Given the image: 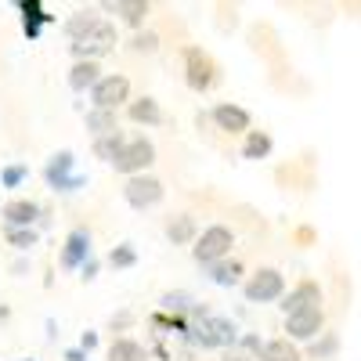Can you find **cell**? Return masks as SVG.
Listing matches in <instances>:
<instances>
[{"label":"cell","mask_w":361,"mask_h":361,"mask_svg":"<svg viewBox=\"0 0 361 361\" xmlns=\"http://www.w3.org/2000/svg\"><path fill=\"white\" fill-rule=\"evenodd\" d=\"M44 180L54 195H73L80 188H87V177L76 173V152L73 148H62V152H54L47 163H44Z\"/></svg>","instance_id":"1"},{"label":"cell","mask_w":361,"mask_h":361,"mask_svg":"<svg viewBox=\"0 0 361 361\" xmlns=\"http://www.w3.org/2000/svg\"><path fill=\"white\" fill-rule=\"evenodd\" d=\"M231 246H235V231L228 224H209L202 235H195L192 260L199 267H209V264H217V260H228L231 257Z\"/></svg>","instance_id":"2"},{"label":"cell","mask_w":361,"mask_h":361,"mask_svg":"<svg viewBox=\"0 0 361 361\" xmlns=\"http://www.w3.org/2000/svg\"><path fill=\"white\" fill-rule=\"evenodd\" d=\"M286 293V275L279 267H257L250 279H243L246 304H275Z\"/></svg>","instance_id":"3"},{"label":"cell","mask_w":361,"mask_h":361,"mask_svg":"<svg viewBox=\"0 0 361 361\" xmlns=\"http://www.w3.org/2000/svg\"><path fill=\"white\" fill-rule=\"evenodd\" d=\"M221 80V66L209 58L202 47H185V83L188 90L195 94H206V90H214Z\"/></svg>","instance_id":"4"},{"label":"cell","mask_w":361,"mask_h":361,"mask_svg":"<svg viewBox=\"0 0 361 361\" xmlns=\"http://www.w3.org/2000/svg\"><path fill=\"white\" fill-rule=\"evenodd\" d=\"M152 163H156V145L148 141L145 134H137V137H127L123 152L112 159V170L119 177H137V173H148Z\"/></svg>","instance_id":"5"},{"label":"cell","mask_w":361,"mask_h":361,"mask_svg":"<svg viewBox=\"0 0 361 361\" xmlns=\"http://www.w3.org/2000/svg\"><path fill=\"white\" fill-rule=\"evenodd\" d=\"M87 94H90V109L119 112V105L130 102V80L123 73H109V76H102L94 87H90Z\"/></svg>","instance_id":"6"},{"label":"cell","mask_w":361,"mask_h":361,"mask_svg":"<svg viewBox=\"0 0 361 361\" xmlns=\"http://www.w3.org/2000/svg\"><path fill=\"white\" fill-rule=\"evenodd\" d=\"M163 195H166V188L156 173H137V177L123 180V199L130 209H152L163 202Z\"/></svg>","instance_id":"7"},{"label":"cell","mask_w":361,"mask_h":361,"mask_svg":"<svg viewBox=\"0 0 361 361\" xmlns=\"http://www.w3.org/2000/svg\"><path fill=\"white\" fill-rule=\"evenodd\" d=\"M116 40H119L116 37V25L109 18H102L94 33H90L87 40H80V44H69V51H73L76 62H98V58H105L116 47Z\"/></svg>","instance_id":"8"},{"label":"cell","mask_w":361,"mask_h":361,"mask_svg":"<svg viewBox=\"0 0 361 361\" xmlns=\"http://www.w3.org/2000/svg\"><path fill=\"white\" fill-rule=\"evenodd\" d=\"M322 333H325V311L322 307H307V311L286 314V340L289 343H311Z\"/></svg>","instance_id":"9"},{"label":"cell","mask_w":361,"mask_h":361,"mask_svg":"<svg viewBox=\"0 0 361 361\" xmlns=\"http://www.w3.org/2000/svg\"><path fill=\"white\" fill-rule=\"evenodd\" d=\"M94 257V235H90V228H73L66 235L62 243V257H58V264H62L66 271H80L83 260Z\"/></svg>","instance_id":"10"},{"label":"cell","mask_w":361,"mask_h":361,"mask_svg":"<svg viewBox=\"0 0 361 361\" xmlns=\"http://www.w3.org/2000/svg\"><path fill=\"white\" fill-rule=\"evenodd\" d=\"M40 214H44V206L37 199H11V202H4V209H0V224H4V231L37 228Z\"/></svg>","instance_id":"11"},{"label":"cell","mask_w":361,"mask_h":361,"mask_svg":"<svg viewBox=\"0 0 361 361\" xmlns=\"http://www.w3.org/2000/svg\"><path fill=\"white\" fill-rule=\"evenodd\" d=\"M279 307H282V314H296V311H307V307H322V286H318L314 279L296 282L289 293H282Z\"/></svg>","instance_id":"12"},{"label":"cell","mask_w":361,"mask_h":361,"mask_svg":"<svg viewBox=\"0 0 361 361\" xmlns=\"http://www.w3.org/2000/svg\"><path fill=\"white\" fill-rule=\"evenodd\" d=\"M209 119H214V127H217L221 134H246V130H253L250 112H246L243 105H235V102H221V105H214Z\"/></svg>","instance_id":"13"},{"label":"cell","mask_w":361,"mask_h":361,"mask_svg":"<svg viewBox=\"0 0 361 361\" xmlns=\"http://www.w3.org/2000/svg\"><path fill=\"white\" fill-rule=\"evenodd\" d=\"M202 271H206V279L214 282V286H221V289H235V286H243V279H246V264L238 260V257L217 260V264H209Z\"/></svg>","instance_id":"14"},{"label":"cell","mask_w":361,"mask_h":361,"mask_svg":"<svg viewBox=\"0 0 361 361\" xmlns=\"http://www.w3.org/2000/svg\"><path fill=\"white\" fill-rule=\"evenodd\" d=\"M98 22H102V15H98V8H76L66 22H62V33L73 40V44H80V40H87L90 33L98 29Z\"/></svg>","instance_id":"15"},{"label":"cell","mask_w":361,"mask_h":361,"mask_svg":"<svg viewBox=\"0 0 361 361\" xmlns=\"http://www.w3.org/2000/svg\"><path fill=\"white\" fill-rule=\"evenodd\" d=\"M102 11H112L123 25L141 29L145 18H148V11H152V4H148V0H109V4H102Z\"/></svg>","instance_id":"16"},{"label":"cell","mask_w":361,"mask_h":361,"mask_svg":"<svg viewBox=\"0 0 361 361\" xmlns=\"http://www.w3.org/2000/svg\"><path fill=\"white\" fill-rule=\"evenodd\" d=\"M127 119L137 123V127H159L163 123V109H159V102L152 94H145V98L127 102Z\"/></svg>","instance_id":"17"},{"label":"cell","mask_w":361,"mask_h":361,"mask_svg":"<svg viewBox=\"0 0 361 361\" xmlns=\"http://www.w3.org/2000/svg\"><path fill=\"white\" fill-rule=\"evenodd\" d=\"M166 238L173 246H192L195 243V235H199V224H195V217L192 214H177V217H170L166 221Z\"/></svg>","instance_id":"18"},{"label":"cell","mask_w":361,"mask_h":361,"mask_svg":"<svg viewBox=\"0 0 361 361\" xmlns=\"http://www.w3.org/2000/svg\"><path fill=\"white\" fill-rule=\"evenodd\" d=\"M66 80H69V90H76V94H87V90L102 80V66H98V62H73V69H69Z\"/></svg>","instance_id":"19"},{"label":"cell","mask_w":361,"mask_h":361,"mask_svg":"<svg viewBox=\"0 0 361 361\" xmlns=\"http://www.w3.org/2000/svg\"><path fill=\"white\" fill-rule=\"evenodd\" d=\"M199 304V300L192 296V293H185V289H166L163 296H159V311L163 314H170V318H188V311Z\"/></svg>","instance_id":"20"},{"label":"cell","mask_w":361,"mask_h":361,"mask_svg":"<svg viewBox=\"0 0 361 361\" xmlns=\"http://www.w3.org/2000/svg\"><path fill=\"white\" fill-rule=\"evenodd\" d=\"M83 123L90 137H105L112 130H119V112H105V109H87L83 112Z\"/></svg>","instance_id":"21"},{"label":"cell","mask_w":361,"mask_h":361,"mask_svg":"<svg viewBox=\"0 0 361 361\" xmlns=\"http://www.w3.org/2000/svg\"><path fill=\"white\" fill-rule=\"evenodd\" d=\"M109 361H148V347H141L134 336H116L109 343Z\"/></svg>","instance_id":"22"},{"label":"cell","mask_w":361,"mask_h":361,"mask_svg":"<svg viewBox=\"0 0 361 361\" xmlns=\"http://www.w3.org/2000/svg\"><path fill=\"white\" fill-rule=\"evenodd\" d=\"M271 148H275V141H271L267 130H246V141H243V159L250 163H260L271 156Z\"/></svg>","instance_id":"23"},{"label":"cell","mask_w":361,"mask_h":361,"mask_svg":"<svg viewBox=\"0 0 361 361\" xmlns=\"http://www.w3.org/2000/svg\"><path fill=\"white\" fill-rule=\"evenodd\" d=\"M123 145H127V134H123V130H112V134H105V137H94L90 152H94V159H102V163L112 166V159L123 152Z\"/></svg>","instance_id":"24"},{"label":"cell","mask_w":361,"mask_h":361,"mask_svg":"<svg viewBox=\"0 0 361 361\" xmlns=\"http://www.w3.org/2000/svg\"><path fill=\"white\" fill-rule=\"evenodd\" d=\"M209 333H214L217 350H228V347L238 343V325L231 318H224V314H209Z\"/></svg>","instance_id":"25"},{"label":"cell","mask_w":361,"mask_h":361,"mask_svg":"<svg viewBox=\"0 0 361 361\" xmlns=\"http://www.w3.org/2000/svg\"><path fill=\"white\" fill-rule=\"evenodd\" d=\"M260 361H300V350H296V343H289L286 336H279V340H264Z\"/></svg>","instance_id":"26"},{"label":"cell","mask_w":361,"mask_h":361,"mask_svg":"<svg viewBox=\"0 0 361 361\" xmlns=\"http://www.w3.org/2000/svg\"><path fill=\"white\" fill-rule=\"evenodd\" d=\"M4 243L15 253H29L33 246H40V231L37 228H15V231H4Z\"/></svg>","instance_id":"27"},{"label":"cell","mask_w":361,"mask_h":361,"mask_svg":"<svg viewBox=\"0 0 361 361\" xmlns=\"http://www.w3.org/2000/svg\"><path fill=\"white\" fill-rule=\"evenodd\" d=\"M336 350H340V333H329V329H325L322 336L311 340V357L314 361H333Z\"/></svg>","instance_id":"28"},{"label":"cell","mask_w":361,"mask_h":361,"mask_svg":"<svg viewBox=\"0 0 361 361\" xmlns=\"http://www.w3.org/2000/svg\"><path fill=\"white\" fill-rule=\"evenodd\" d=\"M15 8L22 11V22H37L40 29H44V25H54V22H58V18H54V15H51V11H47L44 4H40V0H18Z\"/></svg>","instance_id":"29"},{"label":"cell","mask_w":361,"mask_h":361,"mask_svg":"<svg viewBox=\"0 0 361 361\" xmlns=\"http://www.w3.org/2000/svg\"><path fill=\"white\" fill-rule=\"evenodd\" d=\"M25 180H29V166H25V163H8V166H0V188H4V192L22 188Z\"/></svg>","instance_id":"30"},{"label":"cell","mask_w":361,"mask_h":361,"mask_svg":"<svg viewBox=\"0 0 361 361\" xmlns=\"http://www.w3.org/2000/svg\"><path fill=\"white\" fill-rule=\"evenodd\" d=\"M109 264H112L116 271H130V267L137 264V246H134V243L112 246V250H109Z\"/></svg>","instance_id":"31"},{"label":"cell","mask_w":361,"mask_h":361,"mask_svg":"<svg viewBox=\"0 0 361 361\" xmlns=\"http://www.w3.org/2000/svg\"><path fill=\"white\" fill-rule=\"evenodd\" d=\"M156 47H159V33H152V29H137L130 40V51H137V54H152Z\"/></svg>","instance_id":"32"},{"label":"cell","mask_w":361,"mask_h":361,"mask_svg":"<svg viewBox=\"0 0 361 361\" xmlns=\"http://www.w3.org/2000/svg\"><path fill=\"white\" fill-rule=\"evenodd\" d=\"M243 354H250L253 361H260V350H264V340L257 333H238V343H235Z\"/></svg>","instance_id":"33"},{"label":"cell","mask_w":361,"mask_h":361,"mask_svg":"<svg viewBox=\"0 0 361 361\" xmlns=\"http://www.w3.org/2000/svg\"><path fill=\"white\" fill-rule=\"evenodd\" d=\"M130 322H134V314H130V311H119V314H112V318H109V329H112V333H127Z\"/></svg>","instance_id":"34"},{"label":"cell","mask_w":361,"mask_h":361,"mask_svg":"<svg viewBox=\"0 0 361 361\" xmlns=\"http://www.w3.org/2000/svg\"><path fill=\"white\" fill-rule=\"evenodd\" d=\"M98 267H102V264H98V257L83 260V264H80V279H83V282H94V279H98Z\"/></svg>","instance_id":"35"},{"label":"cell","mask_w":361,"mask_h":361,"mask_svg":"<svg viewBox=\"0 0 361 361\" xmlns=\"http://www.w3.org/2000/svg\"><path fill=\"white\" fill-rule=\"evenodd\" d=\"M76 347H80L83 354H90V350H94V347H98V333H90V329H87V333L80 336V343H76Z\"/></svg>","instance_id":"36"},{"label":"cell","mask_w":361,"mask_h":361,"mask_svg":"<svg viewBox=\"0 0 361 361\" xmlns=\"http://www.w3.org/2000/svg\"><path fill=\"white\" fill-rule=\"evenodd\" d=\"M22 33H25V40H29V44H37V40H40V33H44V29H40L37 22H22Z\"/></svg>","instance_id":"37"},{"label":"cell","mask_w":361,"mask_h":361,"mask_svg":"<svg viewBox=\"0 0 361 361\" xmlns=\"http://www.w3.org/2000/svg\"><path fill=\"white\" fill-rule=\"evenodd\" d=\"M221 354H224V361H253L250 354H243L238 347H228V350H221Z\"/></svg>","instance_id":"38"},{"label":"cell","mask_w":361,"mask_h":361,"mask_svg":"<svg viewBox=\"0 0 361 361\" xmlns=\"http://www.w3.org/2000/svg\"><path fill=\"white\" fill-rule=\"evenodd\" d=\"M62 357H66V361H87V354H83L80 347H69V350H66Z\"/></svg>","instance_id":"39"},{"label":"cell","mask_w":361,"mask_h":361,"mask_svg":"<svg viewBox=\"0 0 361 361\" xmlns=\"http://www.w3.org/2000/svg\"><path fill=\"white\" fill-rule=\"evenodd\" d=\"M11 271H15V275L22 279V275H25V271H29V260H25V257H18V260L11 264Z\"/></svg>","instance_id":"40"},{"label":"cell","mask_w":361,"mask_h":361,"mask_svg":"<svg viewBox=\"0 0 361 361\" xmlns=\"http://www.w3.org/2000/svg\"><path fill=\"white\" fill-rule=\"evenodd\" d=\"M156 357H159V361H170V350H166L163 343H156Z\"/></svg>","instance_id":"41"},{"label":"cell","mask_w":361,"mask_h":361,"mask_svg":"<svg viewBox=\"0 0 361 361\" xmlns=\"http://www.w3.org/2000/svg\"><path fill=\"white\" fill-rule=\"evenodd\" d=\"M58 336V325H54V318H47V340H54Z\"/></svg>","instance_id":"42"},{"label":"cell","mask_w":361,"mask_h":361,"mask_svg":"<svg viewBox=\"0 0 361 361\" xmlns=\"http://www.w3.org/2000/svg\"><path fill=\"white\" fill-rule=\"evenodd\" d=\"M0 322H11V307L8 304H0Z\"/></svg>","instance_id":"43"},{"label":"cell","mask_w":361,"mask_h":361,"mask_svg":"<svg viewBox=\"0 0 361 361\" xmlns=\"http://www.w3.org/2000/svg\"><path fill=\"white\" fill-rule=\"evenodd\" d=\"M15 361H37V357H15Z\"/></svg>","instance_id":"44"}]
</instances>
